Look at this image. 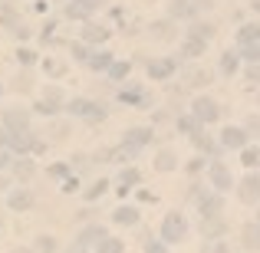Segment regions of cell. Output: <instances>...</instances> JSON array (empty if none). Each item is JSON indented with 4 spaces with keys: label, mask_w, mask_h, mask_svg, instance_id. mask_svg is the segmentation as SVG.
Listing matches in <instances>:
<instances>
[{
    "label": "cell",
    "mask_w": 260,
    "mask_h": 253,
    "mask_svg": "<svg viewBox=\"0 0 260 253\" xmlns=\"http://www.w3.org/2000/svg\"><path fill=\"white\" fill-rule=\"evenodd\" d=\"M30 204H33V197L26 191H13L10 194V210H30Z\"/></svg>",
    "instance_id": "13"
},
{
    "label": "cell",
    "mask_w": 260,
    "mask_h": 253,
    "mask_svg": "<svg viewBox=\"0 0 260 253\" xmlns=\"http://www.w3.org/2000/svg\"><path fill=\"white\" fill-rule=\"evenodd\" d=\"M17 59H20V63H33V53H30V50H20Z\"/></svg>",
    "instance_id": "35"
},
{
    "label": "cell",
    "mask_w": 260,
    "mask_h": 253,
    "mask_svg": "<svg viewBox=\"0 0 260 253\" xmlns=\"http://www.w3.org/2000/svg\"><path fill=\"white\" fill-rule=\"evenodd\" d=\"M0 92H4V86H0Z\"/></svg>",
    "instance_id": "46"
},
{
    "label": "cell",
    "mask_w": 260,
    "mask_h": 253,
    "mask_svg": "<svg viewBox=\"0 0 260 253\" xmlns=\"http://www.w3.org/2000/svg\"><path fill=\"white\" fill-rule=\"evenodd\" d=\"M7 4H10V0H0V7H7Z\"/></svg>",
    "instance_id": "43"
},
{
    "label": "cell",
    "mask_w": 260,
    "mask_h": 253,
    "mask_svg": "<svg viewBox=\"0 0 260 253\" xmlns=\"http://www.w3.org/2000/svg\"><path fill=\"white\" fill-rule=\"evenodd\" d=\"M13 171H17L20 181H26V177H33V161H17V168H13Z\"/></svg>",
    "instance_id": "25"
},
{
    "label": "cell",
    "mask_w": 260,
    "mask_h": 253,
    "mask_svg": "<svg viewBox=\"0 0 260 253\" xmlns=\"http://www.w3.org/2000/svg\"><path fill=\"white\" fill-rule=\"evenodd\" d=\"M247 79H254V83H260V66H250V69H247Z\"/></svg>",
    "instance_id": "37"
},
{
    "label": "cell",
    "mask_w": 260,
    "mask_h": 253,
    "mask_svg": "<svg viewBox=\"0 0 260 253\" xmlns=\"http://www.w3.org/2000/svg\"><path fill=\"white\" fill-rule=\"evenodd\" d=\"M106 188H109V181H95L92 188L86 191V197H89V201H95V197H99V194H106Z\"/></svg>",
    "instance_id": "27"
},
{
    "label": "cell",
    "mask_w": 260,
    "mask_h": 253,
    "mask_svg": "<svg viewBox=\"0 0 260 253\" xmlns=\"http://www.w3.org/2000/svg\"><path fill=\"white\" fill-rule=\"evenodd\" d=\"M95 7H102V0H73V4L66 7V13H70L73 20H86Z\"/></svg>",
    "instance_id": "5"
},
{
    "label": "cell",
    "mask_w": 260,
    "mask_h": 253,
    "mask_svg": "<svg viewBox=\"0 0 260 253\" xmlns=\"http://www.w3.org/2000/svg\"><path fill=\"white\" fill-rule=\"evenodd\" d=\"M106 37H109V30H106V26H95V23L83 26V40H89V43H102Z\"/></svg>",
    "instance_id": "12"
},
{
    "label": "cell",
    "mask_w": 260,
    "mask_h": 253,
    "mask_svg": "<svg viewBox=\"0 0 260 253\" xmlns=\"http://www.w3.org/2000/svg\"><path fill=\"white\" fill-rule=\"evenodd\" d=\"M59 99H63V92H59L56 86H53V89H46V102H59Z\"/></svg>",
    "instance_id": "34"
},
{
    "label": "cell",
    "mask_w": 260,
    "mask_h": 253,
    "mask_svg": "<svg viewBox=\"0 0 260 253\" xmlns=\"http://www.w3.org/2000/svg\"><path fill=\"white\" fill-rule=\"evenodd\" d=\"M178 128H181V132H188V135H194L198 119H181V122H178Z\"/></svg>",
    "instance_id": "32"
},
{
    "label": "cell",
    "mask_w": 260,
    "mask_h": 253,
    "mask_svg": "<svg viewBox=\"0 0 260 253\" xmlns=\"http://www.w3.org/2000/svg\"><path fill=\"white\" fill-rule=\"evenodd\" d=\"M115 221L119 224H139V210L135 207H119L115 210Z\"/></svg>",
    "instance_id": "18"
},
{
    "label": "cell",
    "mask_w": 260,
    "mask_h": 253,
    "mask_svg": "<svg viewBox=\"0 0 260 253\" xmlns=\"http://www.w3.org/2000/svg\"><path fill=\"white\" fill-rule=\"evenodd\" d=\"M106 230H102V227H86L83 230V234H79V247H86V243H95V240H106Z\"/></svg>",
    "instance_id": "14"
},
{
    "label": "cell",
    "mask_w": 260,
    "mask_h": 253,
    "mask_svg": "<svg viewBox=\"0 0 260 253\" xmlns=\"http://www.w3.org/2000/svg\"><path fill=\"white\" fill-rule=\"evenodd\" d=\"M148 138H152V132H148V128H132V132L125 135V145L142 148V145H148Z\"/></svg>",
    "instance_id": "11"
},
{
    "label": "cell",
    "mask_w": 260,
    "mask_h": 253,
    "mask_svg": "<svg viewBox=\"0 0 260 253\" xmlns=\"http://www.w3.org/2000/svg\"><path fill=\"white\" fill-rule=\"evenodd\" d=\"M237 194H241L244 204H257L260 201V174H247V177H244Z\"/></svg>",
    "instance_id": "2"
},
{
    "label": "cell",
    "mask_w": 260,
    "mask_h": 253,
    "mask_svg": "<svg viewBox=\"0 0 260 253\" xmlns=\"http://www.w3.org/2000/svg\"><path fill=\"white\" fill-rule=\"evenodd\" d=\"M89 66H92V69H109V66H112V53H99V56H89Z\"/></svg>",
    "instance_id": "20"
},
{
    "label": "cell",
    "mask_w": 260,
    "mask_h": 253,
    "mask_svg": "<svg viewBox=\"0 0 260 253\" xmlns=\"http://www.w3.org/2000/svg\"><path fill=\"white\" fill-rule=\"evenodd\" d=\"M122 184H139V171L125 168V171H122Z\"/></svg>",
    "instance_id": "30"
},
{
    "label": "cell",
    "mask_w": 260,
    "mask_h": 253,
    "mask_svg": "<svg viewBox=\"0 0 260 253\" xmlns=\"http://www.w3.org/2000/svg\"><path fill=\"white\" fill-rule=\"evenodd\" d=\"M66 109H70L73 115H89V119H102V115H106L102 109H95L92 102H86V99H73V102H70Z\"/></svg>",
    "instance_id": "7"
},
{
    "label": "cell",
    "mask_w": 260,
    "mask_h": 253,
    "mask_svg": "<svg viewBox=\"0 0 260 253\" xmlns=\"http://www.w3.org/2000/svg\"><path fill=\"white\" fill-rule=\"evenodd\" d=\"M184 234H188V221H184L178 210H172V214L165 217V224H161V237H165L168 243H178V240H184Z\"/></svg>",
    "instance_id": "1"
},
{
    "label": "cell",
    "mask_w": 260,
    "mask_h": 253,
    "mask_svg": "<svg viewBox=\"0 0 260 253\" xmlns=\"http://www.w3.org/2000/svg\"><path fill=\"white\" fill-rule=\"evenodd\" d=\"M43 69H46V76H63V73H66V66H63V63H56V59H46V63H43Z\"/></svg>",
    "instance_id": "26"
},
{
    "label": "cell",
    "mask_w": 260,
    "mask_h": 253,
    "mask_svg": "<svg viewBox=\"0 0 260 253\" xmlns=\"http://www.w3.org/2000/svg\"><path fill=\"white\" fill-rule=\"evenodd\" d=\"M211 181H214V188H221V191H228L231 184H234V181H231V171L224 168L221 161H214V165H211Z\"/></svg>",
    "instance_id": "8"
},
{
    "label": "cell",
    "mask_w": 260,
    "mask_h": 253,
    "mask_svg": "<svg viewBox=\"0 0 260 253\" xmlns=\"http://www.w3.org/2000/svg\"><path fill=\"white\" fill-rule=\"evenodd\" d=\"M155 168H158V171H172L175 168V155L172 152H161L158 158H155Z\"/></svg>",
    "instance_id": "21"
},
{
    "label": "cell",
    "mask_w": 260,
    "mask_h": 253,
    "mask_svg": "<svg viewBox=\"0 0 260 253\" xmlns=\"http://www.w3.org/2000/svg\"><path fill=\"white\" fill-rule=\"evenodd\" d=\"M7 188V177H0V191H4Z\"/></svg>",
    "instance_id": "42"
},
{
    "label": "cell",
    "mask_w": 260,
    "mask_h": 253,
    "mask_svg": "<svg viewBox=\"0 0 260 253\" xmlns=\"http://www.w3.org/2000/svg\"><path fill=\"white\" fill-rule=\"evenodd\" d=\"M217 115H221V109H217V102L211 99H194V119L198 122H217Z\"/></svg>",
    "instance_id": "3"
},
{
    "label": "cell",
    "mask_w": 260,
    "mask_h": 253,
    "mask_svg": "<svg viewBox=\"0 0 260 253\" xmlns=\"http://www.w3.org/2000/svg\"><path fill=\"white\" fill-rule=\"evenodd\" d=\"M247 125H250V128H254V132H260V119H250V122H247Z\"/></svg>",
    "instance_id": "40"
},
{
    "label": "cell",
    "mask_w": 260,
    "mask_h": 253,
    "mask_svg": "<svg viewBox=\"0 0 260 253\" xmlns=\"http://www.w3.org/2000/svg\"><path fill=\"white\" fill-rule=\"evenodd\" d=\"M7 161H10V155H7V152H4V148H0V168H4V165H7Z\"/></svg>",
    "instance_id": "39"
},
{
    "label": "cell",
    "mask_w": 260,
    "mask_h": 253,
    "mask_svg": "<svg viewBox=\"0 0 260 253\" xmlns=\"http://www.w3.org/2000/svg\"><path fill=\"white\" fill-rule=\"evenodd\" d=\"M73 53H76V59H89V53H86V46H83V43L73 46Z\"/></svg>",
    "instance_id": "36"
},
{
    "label": "cell",
    "mask_w": 260,
    "mask_h": 253,
    "mask_svg": "<svg viewBox=\"0 0 260 253\" xmlns=\"http://www.w3.org/2000/svg\"><path fill=\"white\" fill-rule=\"evenodd\" d=\"M172 73H175V63H172V59H155V63L148 66V76H152V79H168Z\"/></svg>",
    "instance_id": "9"
},
{
    "label": "cell",
    "mask_w": 260,
    "mask_h": 253,
    "mask_svg": "<svg viewBox=\"0 0 260 253\" xmlns=\"http://www.w3.org/2000/svg\"><path fill=\"white\" fill-rule=\"evenodd\" d=\"M204 50H208V40H198V37H191L188 43H184V53H188V56H201Z\"/></svg>",
    "instance_id": "17"
},
{
    "label": "cell",
    "mask_w": 260,
    "mask_h": 253,
    "mask_svg": "<svg viewBox=\"0 0 260 253\" xmlns=\"http://www.w3.org/2000/svg\"><path fill=\"white\" fill-rule=\"evenodd\" d=\"M99 253H122V240H119V237H106V240H99Z\"/></svg>",
    "instance_id": "19"
},
{
    "label": "cell",
    "mask_w": 260,
    "mask_h": 253,
    "mask_svg": "<svg viewBox=\"0 0 260 253\" xmlns=\"http://www.w3.org/2000/svg\"><path fill=\"white\" fill-rule=\"evenodd\" d=\"M211 7V0H175L172 4V17H191V13Z\"/></svg>",
    "instance_id": "4"
},
{
    "label": "cell",
    "mask_w": 260,
    "mask_h": 253,
    "mask_svg": "<svg viewBox=\"0 0 260 253\" xmlns=\"http://www.w3.org/2000/svg\"><path fill=\"white\" fill-rule=\"evenodd\" d=\"M244 247H260V227L257 224H247V227H244Z\"/></svg>",
    "instance_id": "15"
},
{
    "label": "cell",
    "mask_w": 260,
    "mask_h": 253,
    "mask_svg": "<svg viewBox=\"0 0 260 253\" xmlns=\"http://www.w3.org/2000/svg\"><path fill=\"white\" fill-rule=\"evenodd\" d=\"M70 253H83V250H70Z\"/></svg>",
    "instance_id": "45"
},
{
    "label": "cell",
    "mask_w": 260,
    "mask_h": 253,
    "mask_svg": "<svg viewBox=\"0 0 260 253\" xmlns=\"http://www.w3.org/2000/svg\"><path fill=\"white\" fill-rule=\"evenodd\" d=\"M244 56H247V59H260V46L247 43V50H244Z\"/></svg>",
    "instance_id": "33"
},
{
    "label": "cell",
    "mask_w": 260,
    "mask_h": 253,
    "mask_svg": "<svg viewBox=\"0 0 260 253\" xmlns=\"http://www.w3.org/2000/svg\"><path fill=\"white\" fill-rule=\"evenodd\" d=\"M13 253H30V250H13Z\"/></svg>",
    "instance_id": "44"
},
{
    "label": "cell",
    "mask_w": 260,
    "mask_h": 253,
    "mask_svg": "<svg viewBox=\"0 0 260 253\" xmlns=\"http://www.w3.org/2000/svg\"><path fill=\"white\" fill-rule=\"evenodd\" d=\"M244 165H247V168H257L260 165V148H244Z\"/></svg>",
    "instance_id": "23"
},
{
    "label": "cell",
    "mask_w": 260,
    "mask_h": 253,
    "mask_svg": "<svg viewBox=\"0 0 260 253\" xmlns=\"http://www.w3.org/2000/svg\"><path fill=\"white\" fill-rule=\"evenodd\" d=\"M224 145L228 148H244L247 145V132H244V128H228V132H224Z\"/></svg>",
    "instance_id": "10"
},
{
    "label": "cell",
    "mask_w": 260,
    "mask_h": 253,
    "mask_svg": "<svg viewBox=\"0 0 260 253\" xmlns=\"http://www.w3.org/2000/svg\"><path fill=\"white\" fill-rule=\"evenodd\" d=\"M128 69H132L128 63H112V66H109V79H125Z\"/></svg>",
    "instance_id": "22"
},
{
    "label": "cell",
    "mask_w": 260,
    "mask_h": 253,
    "mask_svg": "<svg viewBox=\"0 0 260 253\" xmlns=\"http://www.w3.org/2000/svg\"><path fill=\"white\" fill-rule=\"evenodd\" d=\"M221 69L228 73V76L237 69V53H224V56H221Z\"/></svg>",
    "instance_id": "24"
},
{
    "label": "cell",
    "mask_w": 260,
    "mask_h": 253,
    "mask_svg": "<svg viewBox=\"0 0 260 253\" xmlns=\"http://www.w3.org/2000/svg\"><path fill=\"white\" fill-rule=\"evenodd\" d=\"M4 125L10 128V132H26V125H30V115H26L23 109H10V112L4 115Z\"/></svg>",
    "instance_id": "6"
},
{
    "label": "cell",
    "mask_w": 260,
    "mask_h": 253,
    "mask_svg": "<svg viewBox=\"0 0 260 253\" xmlns=\"http://www.w3.org/2000/svg\"><path fill=\"white\" fill-rule=\"evenodd\" d=\"M145 253H168V250L161 247V243H148V247H145Z\"/></svg>",
    "instance_id": "38"
},
{
    "label": "cell",
    "mask_w": 260,
    "mask_h": 253,
    "mask_svg": "<svg viewBox=\"0 0 260 253\" xmlns=\"http://www.w3.org/2000/svg\"><path fill=\"white\" fill-rule=\"evenodd\" d=\"M237 40H241L244 46H247V43H254V40H260V23H247L241 33H237Z\"/></svg>",
    "instance_id": "16"
},
{
    "label": "cell",
    "mask_w": 260,
    "mask_h": 253,
    "mask_svg": "<svg viewBox=\"0 0 260 253\" xmlns=\"http://www.w3.org/2000/svg\"><path fill=\"white\" fill-rule=\"evenodd\" d=\"M37 250L40 253H53V250H56V240H53V237H40V240H37Z\"/></svg>",
    "instance_id": "28"
},
{
    "label": "cell",
    "mask_w": 260,
    "mask_h": 253,
    "mask_svg": "<svg viewBox=\"0 0 260 253\" xmlns=\"http://www.w3.org/2000/svg\"><path fill=\"white\" fill-rule=\"evenodd\" d=\"M211 253H228V247H214V250H211Z\"/></svg>",
    "instance_id": "41"
},
{
    "label": "cell",
    "mask_w": 260,
    "mask_h": 253,
    "mask_svg": "<svg viewBox=\"0 0 260 253\" xmlns=\"http://www.w3.org/2000/svg\"><path fill=\"white\" fill-rule=\"evenodd\" d=\"M217 210H221V197H211V201H204V217H214Z\"/></svg>",
    "instance_id": "29"
},
{
    "label": "cell",
    "mask_w": 260,
    "mask_h": 253,
    "mask_svg": "<svg viewBox=\"0 0 260 253\" xmlns=\"http://www.w3.org/2000/svg\"><path fill=\"white\" fill-rule=\"evenodd\" d=\"M122 102H145V99H142L139 89H125V92H122Z\"/></svg>",
    "instance_id": "31"
}]
</instances>
